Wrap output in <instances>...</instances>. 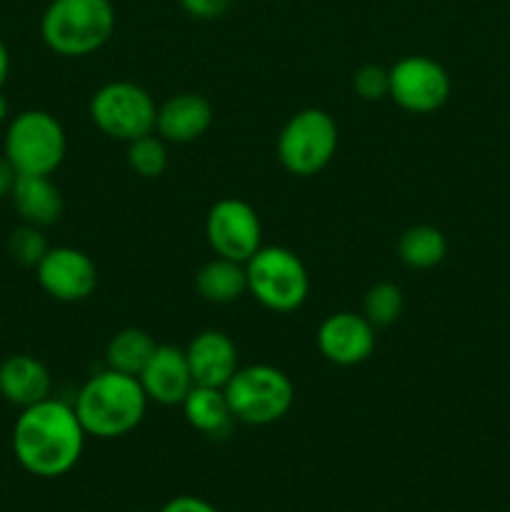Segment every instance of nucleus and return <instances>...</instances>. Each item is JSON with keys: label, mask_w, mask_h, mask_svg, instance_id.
Returning <instances> with one entry per match:
<instances>
[{"label": "nucleus", "mask_w": 510, "mask_h": 512, "mask_svg": "<svg viewBox=\"0 0 510 512\" xmlns=\"http://www.w3.org/2000/svg\"><path fill=\"white\" fill-rule=\"evenodd\" d=\"M85 438L73 405L50 395L20 408L13 425V455L20 468L35 478H63L78 465Z\"/></svg>", "instance_id": "f257e3e1"}, {"label": "nucleus", "mask_w": 510, "mask_h": 512, "mask_svg": "<svg viewBox=\"0 0 510 512\" xmlns=\"http://www.w3.org/2000/svg\"><path fill=\"white\" fill-rule=\"evenodd\" d=\"M148 403V395L135 375L105 368L85 380L75 395L73 408L85 435L115 440L133 433L143 423Z\"/></svg>", "instance_id": "f03ea898"}, {"label": "nucleus", "mask_w": 510, "mask_h": 512, "mask_svg": "<svg viewBox=\"0 0 510 512\" xmlns=\"http://www.w3.org/2000/svg\"><path fill=\"white\" fill-rule=\"evenodd\" d=\"M115 33L110 0H50L40 18L43 43L60 58H88Z\"/></svg>", "instance_id": "7ed1b4c3"}, {"label": "nucleus", "mask_w": 510, "mask_h": 512, "mask_svg": "<svg viewBox=\"0 0 510 512\" xmlns=\"http://www.w3.org/2000/svg\"><path fill=\"white\" fill-rule=\"evenodd\" d=\"M65 153V128L48 110H23L8 123L3 155L18 175H53L63 165Z\"/></svg>", "instance_id": "20e7f679"}, {"label": "nucleus", "mask_w": 510, "mask_h": 512, "mask_svg": "<svg viewBox=\"0 0 510 512\" xmlns=\"http://www.w3.org/2000/svg\"><path fill=\"white\" fill-rule=\"evenodd\" d=\"M223 390L233 418L255 428L283 420L295 403V388L288 373L265 363L238 368Z\"/></svg>", "instance_id": "39448f33"}, {"label": "nucleus", "mask_w": 510, "mask_h": 512, "mask_svg": "<svg viewBox=\"0 0 510 512\" xmlns=\"http://www.w3.org/2000/svg\"><path fill=\"white\" fill-rule=\"evenodd\" d=\"M248 293L273 313H295L310 293V275L303 260L283 245H263L245 263Z\"/></svg>", "instance_id": "423d86ee"}, {"label": "nucleus", "mask_w": 510, "mask_h": 512, "mask_svg": "<svg viewBox=\"0 0 510 512\" xmlns=\"http://www.w3.org/2000/svg\"><path fill=\"white\" fill-rule=\"evenodd\" d=\"M338 150V123L323 108H303L290 115L278 135V160L290 175L310 178L330 165Z\"/></svg>", "instance_id": "0eeeda50"}, {"label": "nucleus", "mask_w": 510, "mask_h": 512, "mask_svg": "<svg viewBox=\"0 0 510 512\" xmlns=\"http://www.w3.org/2000/svg\"><path fill=\"white\" fill-rule=\"evenodd\" d=\"M88 110L95 128L120 143H133L155 133L158 105L143 85L130 80H113L95 90Z\"/></svg>", "instance_id": "6e6552de"}, {"label": "nucleus", "mask_w": 510, "mask_h": 512, "mask_svg": "<svg viewBox=\"0 0 510 512\" xmlns=\"http://www.w3.org/2000/svg\"><path fill=\"white\" fill-rule=\"evenodd\" d=\"M388 75V98L413 115H428L443 108L453 88L448 70L428 55H405L388 68Z\"/></svg>", "instance_id": "1a4fd4ad"}, {"label": "nucleus", "mask_w": 510, "mask_h": 512, "mask_svg": "<svg viewBox=\"0 0 510 512\" xmlns=\"http://www.w3.org/2000/svg\"><path fill=\"white\" fill-rule=\"evenodd\" d=\"M205 238L220 258L248 263L263 248V223L258 210L240 198H223L208 210Z\"/></svg>", "instance_id": "9d476101"}, {"label": "nucleus", "mask_w": 510, "mask_h": 512, "mask_svg": "<svg viewBox=\"0 0 510 512\" xmlns=\"http://www.w3.org/2000/svg\"><path fill=\"white\" fill-rule=\"evenodd\" d=\"M40 288L60 303H80L98 288V268L88 253L70 245H50L48 253L35 265Z\"/></svg>", "instance_id": "9b49d317"}, {"label": "nucleus", "mask_w": 510, "mask_h": 512, "mask_svg": "<svg viewBox=\"0 0 510 512\" xmlns=\"http://www.w3.org/2000/svg\"><path fill=\"white\" fill-rule=\"evenodd\" d=\"M318 350L328 363L340 365V368H353V365L365 363L375 350V325L365 318L363 313L353 310H340L330 313L320 323Z\"/></svg>", "instance_id": "f8f14e48"}, {"label": "nucleus", "mask_w": 510, "mask_h": 512, "mask_svg": "<svg viewBox=\"0 0 510 512\" xmlns=\"http://www.w3.org/2000/svg\"><path fill=\"white\" fill-rule=\"evenodd\" d=\"M185 358L193 383L208 388H225L240 368L238 345L223 330H203L195 335L185 348Z\"/></svg>", "instance_id": "ddd939ff"}, {"label": "nucleus", "mask_w": 510, "mask_h": 512, "mask_svg": "<svg viewBox=\"0 0 510 512\" xmlns=\"http://www.w3.org/2000/svg\"><path fill=\"white\" fill-rule=\"evenodd\" d=\"M138 380L150 403L158 405H183L195 385L185 350L175 345H158Z\"/></svg>", "instance_id": "4468645a"}, {"label": "nucleus", "mask_w": 510, "mask_h": 512, "mask_svg": "<svg viewBox=\"0 0 510 512\" xmlns=\"http://www.w3.org/2000/svg\"><path fill=\"white\" fill-rule=\"evenodd\" d=\"M213 125V105L198 93H180L158 105L155 135L168 145H188L203 138Z\"/></svg>", "instance_id": "2eb2a0df"}, {"label": "nucleus", "mask_w": 510, "mask_h": 512, "mask_svg": "<svg viewBox=\"0 0 510 512\" xmlns=\"http://www.w3.org/2000/svg\"><path fill=\"white\" fill-rule=\"evenodd\" d=\"M50 390H53L50 370L35 355L15 353L0 363V395L10 405L28 408L50 398Z\"/></svg>", "instance_id": "dca6fc26"}, {"label": "nucleus", "mask_w": 510, "mask_h": 512, "mask_svg": "<svg viewBox=\"0 0 510 512\" xmlns=\"http://www.w3.org/2000/svg\"><path fill=\"white\" fill-rule=\"evenodd\" d=\"M10 200L20 220L35 228H50L63 215V195L50 175H18Z\"/></svg>", "instance_id": "f3484780"}, {"label": "nucleus", "mask_w": 510, "mask_h": 512, "mask_svg": "<svg viewBox=\"0 0 510 512\" xmlns=\"http://www.w3.org/2000/svg\"><path fill=\"white\" fill-rule=\"evenodd\" d=\"M183 415L190 428L208 438H223L235 423L225 390L208 388V385H193V390L183 400Z\"/></svg>", "instance_id": "a211bd4d"}, {"label": "nucleus", "mask_w": 510, "mask_h": 512, "mask_svg": "<svg viewBox=\"0 0 510 512\" xmlns=\"http://www.w3.org/2000/svg\"><path fill=\"white\" fill-rule=\"evenodd\" d=\"M195 290H198L200 298L213 305L235 303L248 293L245 263H235V260L215 255L195 273Z\"/></svg>", "instance_id": "6ab92c4d"}, {"label": "nucleus", "mask_w": 510, "mask_h": 512, "mask_svg": "<svg viewBox=\"0 0 510 512\" xmlns=\"http://www.w3.org/2000/svg\"><path fill=\"white\" fill-rule=\"evenodd\" d=\"M155 348H158V343H155L148 330L123 328L105 345V365L110 370L138 378L145 365H148L150 355L155 353Z\"/></svg>", "instance_id": "aec40b11"}, {"label": "nucleus", "mask_w": 510, "mask_h": 512, "mask_svg": "<svg viewBox=\"0 0 510 512\" xmlns=\"http://www.w3.org/2000/svg\"><path fill=\"white\" fill-rule=\"evenodd\" d=\"M448 255V240L433 225H413L398 238V258L413 270H430Z\"/></svg>", "instance_id": "412c9836"}, {"label": "nucleus", "mask_w": 510, "mask_h": 512, "mask_svg": "<svg viewBox=\"0 0 510 512\" xmlns=\"http://www.w3.org/2000/svg\"><path fill=\"white\" fill-rule=\"evenodd\" d=\"M128 165L140 178H160L168 170V143L155 133L133 140L128 143Z\"/></svg>", "instance_id": "4be33fe9"}, {"label": "nucleus", "mask_w": 510, "mask_h": 512, "mask_svg": "<svg viewBox=\"0 0 510 512\" xmlns=\"http://www.w3.org/2000/svg\"><path fill=\"white\" fill-rule=\"evenodd\" d=\"M403 290L395 283H375L363 298V315L375 328H388L403 315Z\"/></svg>", "instance_id": "5701e85b"}, {"label": "nucleus", "mask_w": 510, "mask_h": 512, "mask_svg": "<svg viewBox=\"0 0 510 512\" xmlns=\"http://www.w3.org/2000/svg\"><path fill=\"white\" fill-rule=\"evenodd\" d=\"M48 250L50 243L45 238L43 228H35V225L23 223L8 238V253L13 255L15 263L25 265V268H35Z\"/></svg>", "instance_id": "b1692460"}, {"label": "nucleus", "mask_w": 510, "mask_h": 512, "mask_svg": "<svg viewBox=\"0 0 510 512\" xmlns=\"http://www.w3.org/2000/svg\"><path fill=\"white\" fill-rule=\"evenodd\" d=\"M353 90L363 100H383L390 93V75L383 65H363L353 75Z\"/></svg>", "instance_id": "393cba45"}, {"label": "nucleus", "mask_w": 510, "mask_h": 512, "mask_svg": "<svg viewBox=\"0 0 510 512\" xmlns=\"http://www.w3.org/2000/svg\"><path fill=\"white\" fill-rule=\"evenodd\" d=\"M185 13L195 20H215L228 10L230 0H180Z\"/></svg>", "instance_id": "a878e982"}, {"label": "nucleus", "mask_w": 510, "mask_h": 512, "mask_svg": "<svg viewBox=\"0 0 510 512\" xmlns=\"http://www.w3.org/2000/svg\"><path fill=\"white\" fill-rule=\"evenodd\" d=\"M158 512H218V508L195 495H178V498L168 500Z\"/></svg>", "instance_id": "bb28decb"}, {"label": "nucleus", "mask_w": 510, "mask_h": 512, "mask_svg": "<svg viewBox=\"0 0 510 512\" xmlns=\"http://www.w3.org/2000/svg\"><path fill=\"white\" fill-rule=\"evenodd\" d=\"M15 180H18V173H15V168L10 165V160L5 158V155H0V200L10 198Z\"/></svg>", "instance_id": "cd10ccee"}, {"label": "nucleus", "mask_w": 510, "mask_h": 512, "mask_svg": "<svg viewBox=\"0 0 510 512\" xmlns=\"http://www.w3.org/2000/svg\"><path fill=\"white\" fill-rule=\"evenodd\" d=\"M10 73V53H8V45L0 40V90H3L5 80H8Z\"/></svg>", "instance_id": "c85d7f7f"}, {"label": "nucleus", "mask_w": 510, "mask_h": 512, "mask_svg": "<svg viewBox=\"0 0 510 512\" xmlns=\"http://www.w3.org/2000/svg\"><path fill=\"white\" fill-rule=\"evenodd\" d=\"M8 120V100H5V95L0 93V125Z\"/></svg>", "instance_id": "c756f323"}]
</instances>
